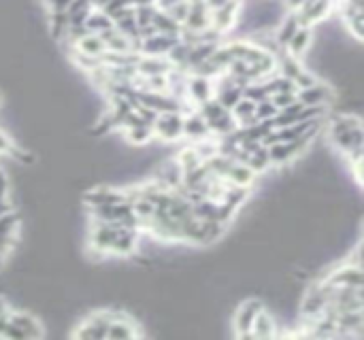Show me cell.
I'll return each instance as SVG.
<instances>
[{
    "mask_svg": "<svg viewBox=\"0 0 364 340\" xmlns=\"http://www.w3.org/2000/svg\"><path fill=\"white\" fill-rule=\"evenodd\" d=\"M75 53L85 56V58H94L100 60L106 53L104 38L98 32H85L75 40Z\"/></svg>",
    "mask_w": 364,
    "mask_h": 340,
    "instance_id": "obj_3",
    "label": "cell"
},
{
    "mask_svg": "<svg viewBox=\"0 0 364 340\" xmlns=\"http://www.w3.org/2000/svg\"><path fill=\"white\" fill-rule=\"evenodd\" d=\"M73 28V21H71V13L69 11H62V13H52L49 15V32L54 34V38H62V36H69Z\"/></svg>",
    "mask_w": 364,
    "mask_h": 340,
    "instance_id": "obj_15",
    "label": "cell"
},
{
    "mask_svg": "<svg viewBox=\"0 0 364 340\" xmlns=\"http://www.w3.org/2000/svg\"><path fill=\"white\" fill-rule=\"evenodd\" d=\"M326 283H330V285H334V287H360V283H362V274H360L358 268H354V266H345V268L334 270V272L328 276V281H326Z\"/></svg>",
    "mask_w": 364,
    "mask_h": 340,
    "instance_id": "obj_11",
    "label": "cell"
},
{
    "mask_svg": "<svg viewBox=\"0 0 364 340\" xmlns=\"http://www.w3.org/2000/svg\"><path fill=\"white\" fill-rule=\"evenodd\" d=\"M356 255H358V260H360V262L364 264V241H362V243L358 245V249H356Z\"/></svg>",
    "mask_w": 364,
    "mask_h": 340,
    "instance_id": "obj_21",
    "label": "cell"
},
{
    "mask_svg": "<svg viewBox=\"0 0 364 340\" xmlns=\"http://www.w3.org/2000/svg\"><path fill=\"white\" fill-rule=\"evenodd\" d=\"M183 121L185 117L179 111H166L158 113L154 121V136L162 141H177L183 136Z\"/></svg>",
    "mask_w": 364,
    "mask_h": 340,
    "instance_id": "obj_2",
    "label": "cell"
},
{
    "mask_svg": "<svg viewBox=\"0 0 364 340\" xmlns=\"http://www.w3.org/2000/svg\"><path fill=\"white\" fill-rule=\"evenodd\" d=\"M237 9H239L237 0H230L228 5H224L220 9H213L211 11V26H213V30H218V32L228 30L234 24V19H237Z\"/></svg>",
    "mask_w": 364,
    "mask_h": 340,
    "instance_id": "obj_9",
    "label": "cell"
},
{
    "mask_svg": "<svg viewBox=\"0 0 364 340\" xmlns=\"http://www.w3.org/2000/svg\"><path fill=\"white\" fill-rule=\"evenodd\" d=\"M19 228V215L15 210L0 217V253L7 255L15 247V234Z\"/></svg>",
    "mask_w": 364,
    "mask_h": 340,
    "instance_id": "obj_5",
    "label": "cell"
},
{
    "mask_svg": "<svg viewBox=\"0 0 364 340\" xmlns=\"http://www.w3.org/2000/svg\"><path fill=\"white\" fill-rule=\"evenodd\" d=\"M271 100L275 102L277 109L284 111V109H288L290 104H294L298 100V96H296V92H277V94L271 96Z\"/></svg>",
    "mask_w": 364,
    "mask_h": 340,
    "instance_id": "obj_19",
    "label": "cell"
},
{
    "mask_svg": "<svg viewBox=\"0 0 364 340\" xmlns=\"http://www.w3.org/2000/svg\"><path fill=\"white\" fill-rule=\"evenodd\" d=\"M309 45H311V26H301L296 30V34L290 38L286 47L292 58H301L309 49Z\"/></svg>",
    "mask_w": 364,
    "mask_h": 340,
    "instance_id": "obj_12",
    "label": "cell"
},
{
    "mask_svg": "<svg viewBox=\"0 0 364 340\" xmlns=\"http://www.w3.org/2000/svg\"><path fill=\"white\" fill-rule=\"evenodd\" d=\"M277 113H280V109L275 106V102L271 98H264L258 102V106H255V117H258V121H266V119H273Z\"/></svg>",
    "mask_w": 364,
    "mask_h": 340,
    "instance_id": "obj_18",
    "label": "cell"
},
{
    "mask_svg": "<svg viewBox=\"0 0 364 340\" xmlns=\"http://www.w3.org/2000/svg\"><path fill=\"white\" fill-rule=\"evenodd\" d=\"M330 11V0H307V3L298 11L301 17V26H311L313 21L324 19Z\"/></svg>",
    "mask_w": 364,
    "mask_h": 340,
    "instance_id": "obj_7",
    "label": "cell"
},
{
    "mask_svg": "<svg viewBox=\"0 0 364 340\" xmlns=\"http://www.w3.org/2000/svg\"><path fill=\"white\" fill-rule=\"evenodd\" d=\"M47 5V9L52 13H62V11H71V7L75 5V0H43Z\"/></svg>",
    "mask_w": 364,
    "mask_h": 340,
    "instance_id": "obj_20",
    "label": "cell"
},
{
    "mask_svg": "<svg viewBox=\"0 0 364 340\" xmlns=\"http://www.w3.org/2000/svg\"><path fill=\"white\" fill-rule=\"evenodd\" d=\"M296 96L305 106H324L330 100L332 92H330V88L326 83H315V85H311V88L298 90Z\"/></svg>",
    "mask_w": 364,
    "mask_h": 340,
    "instance_id": "obj_6",
    "label": "cell"
},
{
    "mask_svg": "<svg viewBox=\"0 0 364 340\" xmlns=\"http://www.w3.org/2000/svg\"><path fill=\"white\" fill-rule=\"evenodd\" d=\"M115 28V21L109 13H104L102 9H94L88 17V21H85V30L88 32H104V30H111Z\"/></svg>",
    "mask_w": 364,
    "mask_h": 340,
    "instance_id": "obj_13",
    "label": "cell"
},
{
    "mask_svg": "<svg viewBox=\"0 0 364 340\" xmlns=\"http://www.w3.org/2000/svg\"><path fill=\"white\" fill-rule=\"evenodd\" d=\"M262 308H260V302L258 300H249L245 304L239 306L237 315H234V328H237V336L243 338V336H249L251 338V326H253V319L258 315Z\"/></svg>",
    "mask_w": 364,
    "mask_h": 340,
    "instance_id": "obj_4",
    "label": "cell"
},
{
    "mask_svg": "<svg viewBox=\"0 0 364 340\" xmlns=\"http://www.w3.org/2000/svg\"><path fill=\"white\" fill-rule=\"evenodd\" d=\"M43 328L36 319L28 313L21 311H9V324L3 338H17V340H28V338H43Z\"/></svg>",
    "mask_w": 364,
    "mask_h": 340,
    "instance_id": "obj_1",
    "label": "cell"
},
{
    "mask_svg": "<svg viewBox=\"0 0 364 340\" xmlns=\"http://www.w3.org/2000/svg\"><path fill=\"white\" fill-rule=\"evenodd\" d=\"M126 136L135 145H145L149 138L154 136V127L147 125V123H133V125L126 127Z\"/></svg>",
    "mask_w": 364,
    "mask_h": 340,
    "instance_id": "obj_16",
    "label": "cell"
},
{
    "mask_svg": "<svg viewBox=\"0 0 364 340\" xmlns=\"http://www.w3.org/2000/svg\"><path fill=\"white\" fill-rule=\"evenodd\" d=\"M3 260H5V255H3V253H0V268H3Z\"/></svg>",
    "mask_w": 364,
    "mask_h": 340,
    "instance_id": "obj_23",
    "label": "cell"
},
{
    "mask_svg": "<svg viewBox=\"0 0 364 340\" xmlns=\"http://www.w3.org/2000/svg\"><path fill=\"white\" fill-rule=\"evenodd\" d=\"M301 28V17H298V13L296 15H288L282 24H280V32H277V40L282 42V45H288L290 42V38L296 34V30Z\"/></svg>",
    "mask_w": 364,
    "mask_h": 340,
    "instance_id": "obj_17",
    "label": "cell"
},
{
    "mask_svg": "<svg viewBox=\"0 0 364 340\" xmlns=\"http://www.w3.org/2000/svg\"><path fill=\"white\" fill-rule=\"evenodd\" d=\"M185 90H187L192 100L203 104V102L211 100V96H213V79L203 77V75H194L192 79H187Z\"/></svg>",
    "mask_w": 364,
    "mask_h": 340,
    "instance_id": "obj_8",
    "label": "cell"
},
{
    "mask_svg": "<svg viewBox=\"0 0 364 340\" xmlns=\"http://www.w3.org/2000/svg\"><path fill=\"white\" fill-rule=\"evenodd\" d=\"M211 134V127L207 123V119L203 117V113H190L185 115L183 121V136L187 138H194V141H205Z\"/></svg>",
    "mask_w": 364,
    "mask_h": 340,
    "instance_id": "obj_10",
    "label": "cell"
},
{
    "mask_svg": "<svg viewBox=\"0 0 364 340\" xmlns=\"http://www.w3.org/2000/svg\"><path fill=\"white\" fill-rule=\"evenodd\" d=\"M7 313H9V308H7V302H5V298L0 295V317H3V315H7Z\"/></svg>",
    "mask_w": 364,
    "mask_h": 340,
    "instance_id": "obj_22",
    "label": "cell"
},
{
    "mask_svg": "<svg viewBox=\"0 0 364 340\" xmlns=\"http://www.w3.org/2000/svg\"><path fill=\"white\" fill-rule=\"evenodd\" d=\"M277 334L275 330V321L271 319L269 313L260 311L253 319V326H251V338H273Z\"/></svg>",
    "mask_w": 364,
    "mask_h": 340,
    "instance_id": "obj_14",
    "label": "cell"
}]
</instances>
